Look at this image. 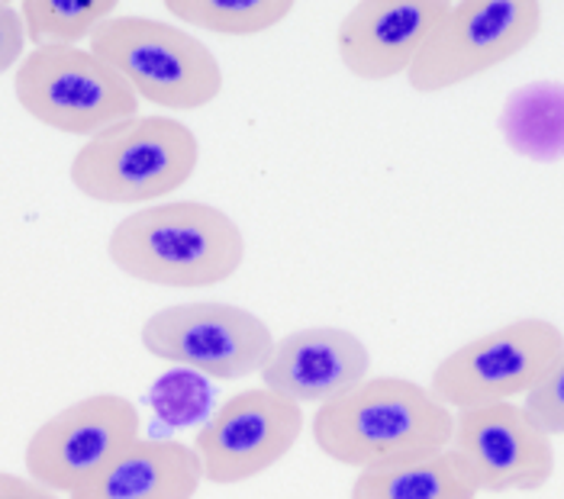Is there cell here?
<instances>
[{"instance_id": "obj_1", "label": "cell", "mask_w": 564, "mask_h": 499, "mask_svg": "<svg viewBox=\"0 0 564 499\" xmlns=\"http://www.w3.org/2000/svg\"><path fill=\"white\" fill-rule=\"evenodd\" d=\"M313 442L329 460L375 470L430 458L452 445L455 413L406 377H368L313 413Z\"/></svg>"}, {"instance_id": "obj_2", "label": "cell", "mask_w": 564, "mask_h": 499, "mask_svg": "<svg viewBox=\"0 0 564 499\" xmlns=\"http://www.w3.org/2000/svg\"><path fill=\"white\" fill-rule=\"evenodd\" d=\"M110 261L149 288H217L246 261L239 223L214 204L169 200L120 219L107 242Z\"/></svg>"}, {"instance_id": "obj_3", "label": "cell", "mask_w": 564, "mask_h": 499, "mask_svg": "<svg viewBox=\"0 0 564 499\" xmlns=\"http://www.w3.org/2000/svg\"><path fill=\"white\" fill-rule=\"evenodd\" d=\"M200 165V142L169 113L132 117L87 139L68 177L78 194L110 207H152L181 191Z\"/></svg>"}, {"instance_id": "obj_4", "label": "cell", "mask_w": 564, "mask_h": 499, "mask_svg": "<svg viewBox=\"0 0 564 499\" xmlns=\"http://www.w3.org/2000/svg\"><path fill=\"white\" fill-rule=\"evenodd\" d=\"M87 42V48L152 107L172 113L204 110L223 94L219 58L207 42L177 23L117 13L100 23Z\"/></svg>"}, {"instance_id": "obj_5", "label": "cell", "mask_w": 564, "mask_h": 499, "mask_svg": "<svg viewBox=\"0 0 564 499\" xmlns=\"http://www.w3.org/2000/svg\"><path fill=\"white\" fill-rule=\"evenodd\" d=\"M17 104L65 135L94 139L139 117V97L104 58L82 45H40L23 55L13 78Z\"/></svg>"}, {"instance_id": "obj_6", "label": "cell", "mask_w": 564, "mask_h": 499, "mask_svg": "<svg viewBox=\"0 0 564 499\" xmlns=\"http://www.w3.org/2000/svg\"><path fill=\"white\" fill-rule=\"evenodd\" d=\"M562 351L564 333L555 323L522 316L445 355L435 365L430 393L452 413L513 403L542 380Z\"/></svg>"}, {"instance_id": "obj_7", "label": "cell", "mask_w": 564, "mask_h": 499, "mask_svg": "<svg viewBox=\"0 0 564 499\" xmlns=\"http://www.w3.org/2000/svg\"><path fill=\"white\" fill-rule=\"evenodd\" d=\"M542 33V3L535 0H465L452 3L445 20L420 48L406 82L420 94H438L517 58Z\"/></svg>"}, {"instance_id": "obj_8", "label": "cell", "mask_w": 564, "mask_h": 499, "mask_svg": "<svg viewBox=\"0 0 564 499\" xmlns=\"http://www.w3.org/2000/svg\"><path fill=\"white\" fill-rule=\"evenodd\" d=\"M142 348L159 361L214 380H242L264 368L274 335L246 306L197 300L152 313L142 323Z\"/></svg>"}, {"instance_id": "obj_9", "label": "cell", "mask_w": 564, "mask_h": 499, "mask_svg": "<svg viewBox=\"0 0 564 499\" xmlns=\"http://www.w3.org/2000/svg\"><path fill=\"white\" fill-rule=\"evenodd\" d=\"M142 438V416L120 393H94L45 419L26 442L30 480L52 493H75L100 467Z\"/></svg>"}, {"instance_id": "obj_10", "label": "cell", "mask_w": 564, "mask_h": 499, "mask_svg": "<svg viewBox=\"0 0 564 499\" xmlns=\"http://www.w3.org/2000/svg\"><path fill=\"white\" fill-rule=\"evenodd\" d=\"M304 435V406L274 390H239L207 419L191 448L200 460L204 480L232 487L256 480L284 460Z\"/></svg>"}, {"instance_id": "obj_11", "label": "cell", "mask_w": 564, "mask_h": 499, "mask_svg": "<svg viewBox=\"0 0 564 499\" xmlns=\"http://www.w3.org/2000/svg\"><path fill=\"white\" fill-rule=\"evenodd\" d=\"M448 448L465 460L480 493H535L555 474L552 438L517 403L458 413Z\"/></svg>"}, {"instance_id": "obj_12", "label": "cell", "mask_w": 564, "mask_h": 499, "mask_svg": "<svg viewBox=\"0 0 564 499\" xmlns=\"http://www.w3.org/2000/svg\"><path fill=\"white\" fill-rule=\"evenodd\" d=\"M445 0H361L336 30V48L358 82H393L410 72L420 48L438 30Z\"/></svg>"}, {"instance_id": "obj_13", "label": "cell", "mask_w": 564, "mask_h": 499, "mask_svg": "<svg viewBox=\"0 0 564 499\" xmlns=\"http://www.w3.org/2000/svg\"><path fill=\"white\" fill-rule=\"evenodd\" d=\"M368 371L371 351L358 335L336 326H310L278 338L259 375L264 390L278 397L297 406H323L368 380Z\"/></svg>"}, {"instance_id": "obj_14", "label": "cell", "mask_w": 564, "mask_h": 499, "mask_svg": "<svg viewBox=\"0 0 564 499\" xmlns=\"http://www.w3.org/2000/svg\"><path fill=\"white\" fill-rule=\"evenodd\" d=\"M204 484L187 442L139 438L68 499H194Z\"/></svg>"}, {"instance_id": "obj_15", "label": "cell", "mask_w": 564, "mask_h": 499, "mask_svg": "<svg viewBox=\"0 0 564 499\" xmlns=\"http://www.w3.org/2000/svg\"><path fill=\"white\" fill-rule=\"evenodd\" d=\"M465 460L452 448L393 467L358 470L348 499H478Z\"/></svg>"}, {"instance_id": "obj_16", "label": "cell", "mask_w": 564, "mask_h": 499, "mask_svg": "<svg viewBox=\"0 0 564 499\" xmlns=\"http://www.w3.org/2000/svg\"><path fill=\"white\" fill-rule=\"evenodd\" d=\"M503 139L532 162L564 159V84L535 82L510 94L500 113Z\"/></svg>"}, {"instance_id": "obj_17", "label": "cell", "mask_w": 564, "mask_h": 499, "mask_svg": "<svg viewBox=\"0 0 564 499\" xmlns=\"http://www.w3.org/2000/svg\"><path fill=\"white\" fill-rule=\"evenodd\" d=\"M165 10L181 26L217 36H259L294 13V0H169Z\"/></svg>"}, {"instance_id": "obj_18", "label": "cell", "mask_w": 564, "mask_h": 499, "mask_svg": "<svg viewBox=\"0 0 564 499\" xmlns=\"http://www.w3.org/2000/svg\"><path fill=\"white\" fill-rule=\"evenodd\" d=\"M117 0H26L20 17L26 42L40 45H78L94 36L100 23L117 17Z\"/></svg>"}, {"instance_id": "obj_19", "label": "cell", "mask_w": 564, "mask_h": 499, "mask_svg": "<svg viewBox=\"0 0 564 499\" xmlns=\"http://www.w3.org/2000/svg\"><path fill=\"white\" fill-rule=\"evenodd\" d=\"M522 413L532 419L549 438L564 435V351L542 375V380L522 397Z\"/></svg>"}, {"instance_id": "obj_20", "label": "cell", "mask_w": 564, "mask_h": 499, "mask_svg": "<svg viewBox=\"0 0 564 499\" xmlns=\"http://www.w3.org/2000/svg\"><path fill=\"white\" fill-rule=\"evenodd\" d=\"M26 55V26L17 7L0 3V75L20 65Z\"/></svg>"}, {"instance_id": "obj_21", "label": "cell", "mask_w": 564, "mask_h": 499, "mask_svg": "<svg viewBox=\"0 0 564 499\" xmlns=\"http://www.w3.org/2000/svg\"><path fill=\"white\" fill-rule=\"evenodd\" d=\"M0 499H62L58 493L40 487L36 480L30 477H20V474H7L0 470Z\"/></svg>"}]
</instances>
